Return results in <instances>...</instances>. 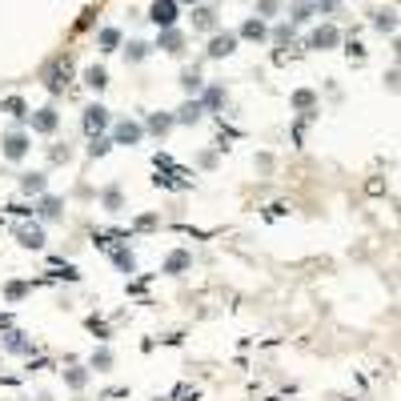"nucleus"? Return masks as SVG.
<instances>
[{"instance_id": "f257e3e1", "label": "nucleus", "mask_w": 401, "mask_h": 401, "mask_svg": "<svg viewBox=\"0 0 401 401\" xmlns=\"http://www.w3.org/2000/svg\"><path fill=\"white\" fill-rule=\"evenodd\" d=\"M149 20H153L157 29H173L176 24V0H157V4L149 8Z\"/></svg>"}, {"instance_id": "f03ea898", "label": "nucleus", "mask_w": 401, "mask_h": 401, "mask_svg": "<svg viewBox=\"0 0 401 401\" xmlns=\"http://www.w3.org/2000/svg\"><path fill=\"white\" fill-rule=\"evenodd\" d=\"M105 128H109V109H105V105H89V109H84V133H89V137H100Z\"/></svg>"}, {"instance_id": "7ed1b4c3", "label": "nucleus", "mask_w": 401, "mask_h": 401, "mask_svg": "<svg viewBox=\"0 0 401 401\" xmlns=\"http://www.w3.org/2000/svg\"><path fill=\"white\" fill-rule=\"evenodd\" d=\"M68 80H73V61H56L52 68H48V80H45V84H48V93H61Z\"/></svg>"}, {"instance_id": "20e7f679", "label": "nucleus", "mask_w": 401, "mask_h": 401, "mask_svg": "<svg viewBox=\"0 0 401 401\" xmlns=\"http://www.w3.org/2000/svg\"><path fill=\"white\" fill-rule=\"evenodd\" d=\"M144 137V128L137 121H121V125L112 128V144H137Z\"/></svg>"}, {"instance_id": "39448f33", "label": "nucleus", "mask_w": 401, "mask_h": 401, "mask_svg": "<svg viewBox=\"0 0 401 401\" xmlns=\"http://www.w3.org/2000/svg\"><path fill=\"white\" fill-rule=\"evenodd\" d=\"M32 116V128H36V133H56V125H61V116H56V109H36V112H29Z\"/></svg>"}, {"instance_id": "423d86ee", "label": "nucleus", "mask_w": 401, "mask_h": 401, "mask_svg": "<svg viewBox=\"0 0 401 401\" xmlns=\"http://www.w3.org/2000/svg\"><path fill=\"white\" fill-rule=\"evenodd\" d=\"M24 153H29V137H24V133H8V137H4V157L24 160Z\"/></svg>"}, {"instance_id": "0eeeda50", "label": "nucleus", "mask_w": 401, "mask_h": 401, "mask_svg": "<svg viewBox=\"0 0 401 401\" xmlns=\"http://www.w3.org/2000/svg\"><path fill=\"white\" fill-rule=\"evenodd\" d=\"M16 241H20L24 249H40V245H45V229H40V225H20V229H16Z\"/></svg>"}, {"instance_id": "6e6552de", "label": "nucleus", "mask_w": 401, "mask_h": 401, "mask_svg": "<svg viewBox=\"0 0 401 401\" xmlns=\"http://www.w3.org/2000/svg\"><path fill=\"white\" fill-rule=\"evenodd\" d=\"M337 40H341V32H337L333 24H321V29L309 36V48H333Z\"/></svg>"}, {"instance_id": "1a4fd4ad", "label": "nucleus", "mask_w": 401, "mask_h": 401, "mask_svg": "<svg viewBox=\"0 0 401 401\" xmlns=\"http://www.w3.org/2000/svg\"><path fill=\"white\" fill-rule=\"evenodd\" d=\"M233 48H237V36H233V32H225V36H213V45H209V56H213V61H221V56H229Z\"/></svg>"}, {"instance_id": "9d476101", "label": "nucleus", "mask_w": 401, "mask_h": 401, "mask_svg": "<svg viewBox=\"0 0 401 401\" xmlns=\"http://www.w3.org/2000/svg\"><path fill=\"white\" fill-rule=\"evenodd\" d=\"M173 125H176V116H169V112H153L149 116V133H157V137H165Z\"/></svg>"}, {"instance_id": "9b49d317", "label": "nucleus", "mask_w": 401, "mask_h": 401, "mask_svg": "<svg viewBox=\"0 0 401 401\" xmlns=\"http://www.w3.org/2000/svg\"><path fill=\"white\" fill-rule=\"evenodd\" d=\"M201 112H205V105H201V100H189L185 109L176 112V125H192V121H201Z\"/></svg>"}, {"instance_id": "f8f14e48", "label": "nucleus", "mask_w": 401, "mask_h": 401, "mask_svg": "<svg viewBox=\"0 0 401 401\" xmlns=\"http://www.w3.org/2000/svg\"><path fill=\"white\" fill-rule=\"evenodd\" d=\"M241 36H249V40H265V20H261V16L245 20V24H241Z\"/></svg>"}, {"instance_id": "ddd939ff", "label": "nucleus", "mask_w": 401, "mask_h": 401, "mask_svg": "<svg viewBox=\"0 0 401 401\" xmlns=\"http://www.w3.org/2000/svg\"><path fill=\"white\" fill-rule=\"evenodd\" d=\"M181 40H185V36H181L176 29H165V32H160V48H165V52H181Z\"/></svg>"}, {"instance_id": "4468645a", "label": "nucleus", "mask_w": 401, "mask_h": 401, "mask_svg": "<svg viewBox=\"0 0 401 401\" xmlns=\"http://www.w3.org/2000/svg\"><path fill=\"white\" fill-rule=\"evenodd\" d=\"M45 173H29V176H20V189L24 192H45Z\"/></svg>"}, {"instance_id": "2eb2a0df", "label": "nucleus", "mask_w": 401, "mask_h": 401, "mask_svg": "<svg viewBox=\"0 0 401 401\" xmlns=\"http://www.w3.org/2000/svg\"><path fill=\"white\" fill-rule=\"evenodd\" d=\"M4 349L8 353H32V345L24 341V333H8L4 337Z\"/></svg>"}, {"instance_id": "dca6fc26", "label": "nucleus", "mask_w": 401, "mask_h": 401, "mask_svg": "<svg viewBox=\"0 0 401 401\" xmlns=\"http://www.w3.org/2000/svg\"><path fill=\"white\" fill-rule=\"evenodd\" d=\"M84 80H89V89H96V93H100V89H105V84H109V73H105V68H89V73H84Z\"/></svg>"}, {"instance_id": "f3484780", "label": "nucleus", "mask_w": 401, "mask_h": 401, "mask_svg": "<svg viewBox=\"0 0 401 401\" xmlns=\"http://www.w3.org/2000/svg\"><path fill=\"white\" fill-rule=\"evenodd\" d=\"M192 24H197V29H213V24H217V13H213V8H197V13H192Z\"/></svg>"}, {"instance_id": "a211bd4d", "label": "nucleus", "mask_w": 401, "mask_h": 401, "mask_svg": "<svg viewBox=\"0 0 401 401\" xmlns=\"http://www.w3.org/2000/svg\"><path fill=\"white\" fill-rule=\"evenodd\" d=\"M40 217H45V221H56V217H61V201H56V197H45V201H40Z\"/></svg>"}, {"instance_id": "6ab92c4d", "label": "nucleus", "mask_w": 401, "mask_h": 401, "mask_svg": "<svg viewBox=\"0 0 401 401\" xmlns=\"http://www.w3.org/2000/svg\"><path fill=\"white\" fill-rule=\"evenodd\" d=\"M4 109L13 112L16 121H24V116H29V105H24V100H20V96H8V100H4Z\"/></svg>"}, {"instance_id": "aec40b11", "label": "nucleus", "mask_w": 401, "mask_h": 401, "mask_svg": "<svg viewBox=\"0 0 401 401\" xmlns=\"http://www.w3.org/2000/svg\"><path fill=\"white\" fill-rule=\"evenodd\" d=\"M116 45H121V32H116V29L100 32V48H105V52H116Z\"/></svg>"}, {"instance_id": "412c9836", "label": "nucleus", "mask_w": 401, "mask_h": 401, "mask_svg": "<svg viewBox=\"0 0 401 401\" xmlns=\"http://www.w3.org/2000/svg\"><path fill=\"white\" fill-rule=\"evenodd\" d=\"M181 269H189V253H173L165 261V273H181Z\"/></svg>"}, {"instance_id": "4be33fe9", "label": "nucleus", "mask_w": 401, "mask_h": 401, "mask_svg": "<svg viewBox=\"0 0 401 401\" xmlns=\"http://www.w3.org/2000/svg\"><path fill=\"white\" fill-rule=\"evenodd\" d=\"M64 381L73 385V389H80V385L89 381V373H84V369H68V373H64Z\"/></svg>"}, {"instance_id": "5701e85b", "label": "nucleus", "mask_w": 401, "mask_h": 401, "mask_svg": "<svg viewBox=\"0 0 401 401\" xmlns=\"http://www.w3.org/2000/svg\"><path fill=\"white\" fill-rule=\"evenodd\" d=\"M181 84H185V93H201V77H197V73H185V77H181Z\"/></svg>"}, {"instance_id": "b1692460", "label": "nucleus", "mask_w": 401, "mask_h": 401, "mask_svg": "<svg viewBox=\"0 0 401 401\" xmlns=\"http://www.w3.org/2000/svg\"><path fill=\"white\" fill-rule=\"evenodd\" d=\"M221 100H225L221 89H209V93H205V109H221Z\"/></svg>"}, {"instance_id": "393cba45", "label": "nucleus", "mask_w": 401, "mask_h": 401, "mask_svg": "<svg viewBox=\"0 0 401 401\" xmlns=\"http://www.w3.org/2000/svg\"><path fill=\"white\" fill-rule=\"evenodd\" d=\"M109 144H112V141H105V137H93L89 153H93V157H105V153H109Z\"/></svg>"}, {"instance_id": "a878e982", "label": "nucleus", "mask_w": 401, "mask_h": 401, "mask_svg": "<svg viewBox=\"0 0 401 401\" xmlns=\"http://www.w3.org/2000/svg\"><path fill=\"white\" fill-rule=\"evenodd\" d=\"M377 29H381V32H393V29H398L393 13H377Z\"/></svg>"}, {"instance_id": "bb28decb", "label": "nucleus", "mask_w": 401, "mask_h": 401, "mask_svg": "<svg viewBox=\"0 0 401 401\" xmlns=\"http://www.w3.org/2000/svg\"><path fill=\"white\" fill-rule=\"evenodd\" d=\"M112 261H116V265H121L125 273H133V253H125V249H116V253H112Z\"/></svg>"}, {"instance_id": "cd10ccee", "label": "nucleus", "mask_w": 401, "mask_h": 401, "mask_svg": "<svg viewBox=\"0 0 401 401\" xmlns=\"http://www.w3.org/2000/svg\"><path fill=\"white\" fill-rule=\"evenodd\" d=\"M93 365H96V369H109V365H112V353H109V349H100V353L93 357Z\"/></svg>"}, {"instance_id": "c85d7f7f", "label": "nucleus", "mask_w": 401, "mask_h": 401, "mask_svg": "<svg viewBox=\"0 0 401 401\" xmlns=\"http://www.w3.org/2000/svg\"><path fill=\"white\" fill-rule=\"evenodd\" d=\"M173 401H197V389H192V385H181Z\"/></svg>"}, {"instance_id": "c756f323", "label": "nucleus", "mask_w": 401, "mask_h": 401, "mask_svg": "<svg viewBox=\"0 0 401 401\" xmlns=\"http://www.w3.org/2000/svg\"><path fill=\"white\" fill-rule=\"evenodd\" d=\"M293 105H297V109H313V93H297L293 96Z\"/></svg>"}, {"instance_id": "7c9ffc66", "label": "nucleus", "mask_w": 401, "mask_h": 401, "mask_svg": "<svg viewBox=\"0 0 401 401\" xmlns=\"http://www.w3.org/2000/svg\"><path fill=\"white\" fill-rule=\"evenodd\" d=\"M349 61H353V64H361V61H365V48L357 45V40L349 45Z\"/></svg>"}, {"instance_id": "2f4dec72", "label": "nucleus", "mask_w": 401, "mask_h": 401, "mask_svg": "<svg viewBox=\"0 0 401 401\" xmlns=\"http://www.w3.org/2000/svg\"><path fill=\"white\" fill-rule=\"evenodd\" d=\"M144 52H149V45H128V61H144Z\"/></svg>"}, {"instance_id": "473e14b6", "label": "nucleus", "mask_w": 401, "mask_h": 401, "mask_svg": "<svg viewBox=\"0 0 401 401\" xmlns=\"http://www.w3.org/2000/svg\"><path fill=\"white\" fill-rule=\"evenodd\" d=\"M105 205H109L112 213H116V209H121V192H116V189H109V192H105Z\"/></svg>"}, {"instance_id": "72a5a7b5", "label": "nucleus", "mask_w": 401, "mask_h": 401, "mask_svg": "<svg viewBox=\"0 0 401 401\" xmlns=\"http://www.w3.org/2000/svg\"><path fill=\"white\" fill-rule=\"evenodd\" d=\"M89 329H93L96 337H105V333H109V329H105V321H96V317H89Z\"/></svg>"}, {"instance_id": "f704fd0d", "label": "nucleus", "mask_w": 401, "mask_h": 401, "mask_svg": "<svg viewBox=\"0 0 401 401\" xmlns=\"http://www.w3.org/2000/svg\"><path fill=\"white\" fill-rule=\"evenodd\" d=\"M269 13H277V0H261V16H269Z\"/></svg>"}, {"instance_id": "c9c22d12", "label": "nucleus", "mask_w": 401, "mask_h": 401, "mask_svg": "<svg viewBox=\"0 0 401 401\" xmlns=\"http://www.w3.org/2000/svg\"><path fill=\"white\" fill-rule=\"evenodd\" d=\"M185 4H197V0H185Z\"/></svg>"}, {"instance_id": "e433bc0d", "label": "nucleus", "mask_w": 401, "mask_h": 401, "mask_svg": "<svg viewBox=\"0 0 401 401\" xmlns=\"http://www.w3.org/2000/svg\"><path fill=\"white\" fill-rule=\"evenodd\" d=\"M157 401H169V398H157Z\"/></svg>"}, {"instance_id": "4c0bfd02", "label": "nucleus", "mask_w": 401, "mask_h": 401, "mask_svg": "<svg viewBox=\"0 0 401 401\" xmlns=\"http://www.w3.org/2000/svg\"><path fill=\"white\" fill-rule=\"evenodd\" d=\"M273 401H277V398H273Z\"/></svg>"}]
</instances>
